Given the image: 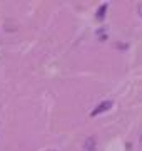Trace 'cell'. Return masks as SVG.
Here are the masks:
<instances>
[{
    "label": "cell",
    "instance_id": "obj_2",
    "mask_svg": "<svg viewBox=\"0 0 142 151\" xmlns=\"http://www.w3.org/2000/svg\"><path fill=\"white\" fill-rule=\"evenodd\" d=\"M84 151H95V138L90 136L85 139V145H84Z\"/></svg>",
    "mask_w": 142,
    "mask_h": 151
},
{
    "label": "cell",
    "instance_id": "obj_4",
    "mask_svg": "<svg viewBox=\"0 0 142 151\" xmlns=\"http://www.w3.org/2000/svg\"><path fill=\"white\" fill-rule=\"evenodd\" d=\"M97 39L100 42L107 40V32H105V29H97Z\"/></svg>",
    "mask_w": 142,
    "mask_h": 151
},
{
    "label": "cell",
    "instance_id": "obj_6",
    "mask_svg": "<svg viewBox=\"0 0 142 151\" xmlns=\"http://www.w3.org/2000/svg\"><path fill=\"white\" fill-rule=\"evenodd\" d=\"M141 143H142V136H141Z\"/></svg>",
    "mask_w": 142,
    "mask_h": 151
},
{
    "label": "cell",
    "instance_id": "obj_1",
    "mask_svg": "<svg viewBox=\"0 0 142 151\" xmlns=\"http://www.w3.org/2000/svg\"><path fill=\"white\" fill-rule=\"evenodd\" d=\"M110 108H112V101H102V103L99 104L97 108H95L92 113H90V116H97V114H102V113H105V111H109Z\"/></svg>",
    "mask_w": 142,
    "mask_h": 151
},
{
    "label": "cell",
    "instance_id": "obj_3",
    "mask_svg": "<svg viewBox=\"0 0 142 151\" xmlns=\"http://www.w3.org/2000/svg\"><path fill=\"white\" fill-rule=\"evenodd\" d=\"M105 12H107V4H104V5L99 7V10H97V14H95V17H97L99 20H102V19H104V15H105Z\"/></svg>",
    "mask_w": 142,
    "mask_h": 151
},
{
    "label": "cell",
    "instance_id": "obj_5",
    "mask_svg": "<svg viewBox=\"0 0 142 151\" xmlns=\"http://www.w3.org/2000/svg\"><path fill=\"white\" fill-rule=\"evenodd\" d=\"M137 12H139V15L142 17V4H139V7H137Z\"/></svg>",
    "mask_w": 142,
    "mask_h": 151
}]
</instances>
